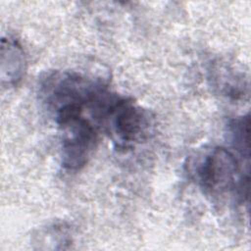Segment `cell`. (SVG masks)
<instances>
[{
	"label": "cell",
	"mask_w": 251,
	"mask_h": 251,
	"mask_svg": "<svg viewBox=\"0 0 251 251\" xmlns=\"http://www.w3.org/2000/svg\"><path fill=\"white\" fill-rule=\"evenodd\" d=\"M99 119L111 126V131L122 143L137 140L146 126L142 111L131 101L119 96L111 100Z\"/></svg>",
	"instance_id": "3"
},
{
	"label": "cell",
	"mask_w": 251,
	"mask_h": 251,
	"mask_svg": "<svg viewBox=\"0 0 251 251\" xmlns=\"http://www.w3.org/2000/svg\"><path fill=\"white\" fill-rule=\"evenodd\" d=\"M25 69V57L22 46L12 38H2L1 73L2 79L15 84L21 79Z\"/></svg>",
	"instance_id": "4"
},
{
	"label": "cell",
	"mask_w": 251,
	"mask_h": 251,
	"mask_svg": "<svg viewBox=\"0 0 251 251\" xmlns=\"http://www.w3.org/2000/svg\"><path fill=\"white\" fill-rule=\"evenodd\" d=\"M82 107L79 103H64L56 111V123L62 135V164L69 170L83 167L97 141L94 126L81 116Z\"/></svg>",
	"instance_id": "1"
},
{
	"label": "cell",
	"mask_w": 251,
	"mask_h": 251,
	"mask_svg": "<svg viewBox=\"0 0 251 251\" xmlns=\"http://www.w3.org/2000/svg\"><path fill=\"white\" fill-rule=\"evenodd\" d=\"M230 132L238 150L249 156V118L248 116L234 120L230 124Z\"/></svg>",
	"instance_id": "5"
},
{
	"label": "cell",
	"mask_w": 251,
	"mask_h": 251,
	"mask_svg": "<svg viewBox=\"0 0 251 251\" xmlns=\"http://www.w3.org/2000/svg\"><path fill=\"white\" fill-rule=\"evenodd\" d=\"M236 157L224 147H216L197 167V180L202 188L211 193L234 190L240 196H248L249 176L239 175Z\"/></svg>",
	"instance_id": "2"
}]
</instances>
